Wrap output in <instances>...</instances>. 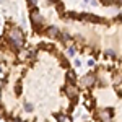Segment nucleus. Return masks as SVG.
<instances>
[{
	"instance_id": "14",
	"label": "nucleus",
	"mask_w": 122,
	"mask_h": 122,
	"mask_svg": "<svg viewBox=\"0 0 122 122\" xmlns=\"http://www.w3.org/2000/svg\"><path fill=\"white\" fill-rule=\"evenodd\" d=\"M0 73H2V67H0Z\"/></svg>"
},
{
	"instance_id": "2",
	"label": "nucleus",
	"mask_w": 122,
	"mask_h": 122,
	"mask_svg": "<svg viewBox=\"0 0 122 122\" xmlns=\"http://www.w3.org/2000/svg\"><path fill=\"white\" fill-rule=\"evenodd\" d=\"M98 117L103 122H111V109H103L98 112Z\"/></svg>"
},
{
	"instance_id": "1",
	"label": "nucleus",
	"mask_w": 122,
	"mask_h": 122,
	"mask_svg": "<svg viewBox=\"0 0 122 122\" xmlns=\"http://www.w3.org/2000/svg\"><path fill=\"white\" fill-rule=\"evenodd\" d=\"M10 42H11V46L13 47H21L23 46V33H21V29L20 28H13L10 31Z\"/></svg>"
},
{
	"instance_id": "12",
	"label": "nucleus",
	"mask_w": 122,
	"mask_h": 122,
	"mask_svg": "<svg viewBox=\"0 0 122 122\" xmlns=\"http://www.w3.org/2000/svg\"><path fill=\"white\" fill-rule=\"evenodd\" d=\"M106 54H107V56H114V51H111V49H107V51H106Z\"/></svg>"
},
{
	"instance_id": "6",
	"label": "nucleus",
	"mask_w": 122,
	"mask_h": 122,
	"mask_svg": "<svg viewBox=\"0 0 122 122\" xmlns=\"http://www.w3.org/2000/svg\"><path fill=\"white\" fill-rule=\"evenodd\" d=\"M47 34H49L51 38H57V36H60V31H59V28H56V26H51V28L47 29Z\"/></svg>"
},
{
	"instance_id": "4",
	"label": "nucleus",
	"mask_w": 122,
	"mask_h": 122,
	"mask_svg": "<svg viewBox=\"0 0 122 122\" xmlns=\"http://www.w3.org/2000/svg\"><path fill=\"white\" fill-rule=\"evenodd\" d=\"M93 83H94V76L93 75H85L83 78H81V85H83V86H91Z\"/></svg>"
},
{
	"instance_id": "11",
	"label": "nucleus",
	"mask_w": 122,
	"mask_h": 122,
	"mask_svg": "<svg viewBox=\"0 0 122 122\" xmlns=\"http://www.w3.org/2000/svg\"><path fill=\"white\" fill-rule=\"evenodd\" d=\"M62 39H64V42H67V41H68V34H67V33L62 34Z\"/></svg>"
},
{
	"instance_id": "9",
	"label": "nucleus",
	"mask_w": 122,
	"mask_h": 122,
	"mask_svg": "<svg viewBox=\"0 0 122 122\" xmlns=\"http://www.w3.org/2000/svg\"><path fill=\"white\" fill-rule=\"evenodd\" d=\"M25 111H28V112H29V111H33V106H31L29 103H26V104H25Z\"/></svg>"
},
{
	"instance_id": "7",
	"label": "nucleus",
	"mask_w": 122,
	"mask_h": 122,
	"mask_svg": "<svg viewBox=\"0 0 122 122\" xmlns=\"http://www.w3.org/2000/svg\"><path fill=\"white\" fill-rule=\"evenodd\" d=\"M59 122H70V117L62 114V116H59Z\"/></svg>"
},
{
	"instance_id": "3",
	"label": "nucleus",
	"mask_w": 122,
	"mask_h": 122,
	"mask_svg": "<svg viewBox=\"0 0 122 122\" xmlns=\"http://www.w3.org/2000/svg\"><path fill=\"white\" fill-rule=\"evenodd\" d=\"M65 93H67V96L68 98H76V94H78V90H76L73 85H67V88H65Z\"/></svg>"
},
{
	"instance_id": "5",
	"label": "nucleus",
	"mask_w": 122,
	"mask_h": 122,
	"mask_svg": "<svg viewBox=\"0 0 122 122\" xmlns=\"http://www.w3.org/2000/svg\"><path fill=\"white\" fill-rule=\"evenodd\" d=\"M31 20H33V23H36V25L42 23V16L39 15L38 10H33V13H31Z\"/></svg>"
},
{
	"instance_id": "10",
	"label": "nucleus",
	"mask_w": 122,
	"mask_h": 122,
	"mask_svg": "<svg viewBox=\"0 0 122 122\" xmlns=\"http://www.w3.org/2000/svg\"><path fill=\"white\" fill-rule=\"evenodd\" d=\"M73 54H75V47H70L68 49V56H73Z\"/></svg>"
},
{
	"instance_id": "13",
	"label": "nucleus",
	"mask_w": 122,
	"mask_h": 122,
	"mask_svg": "<svg viewBox=\"0 0 122 122\" xmlns=\"http://www.w3.org/2000/svg\"><path fill=\"white\" fill-rule=\"evenodd\" d=\"M119 20H121V21H122V13H121V15H119Z\"/></svg>"
},
{
	"instance_id": "8",
	"label": "nucleus",
	"mask_w": 122,
	"mask_h": 122,
	"mask_svg": "<svg viewBox=\"0 0 122 122\" xmlns=\"http://www.w3.org/2000/svg\"><path fill=\"white\" fill-rule=\"evenodd\" d=\"M67 78H68L70 81H75V73H73V72H68V73H67Z\"/></svg>"
}]
</instances>
